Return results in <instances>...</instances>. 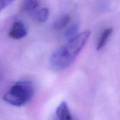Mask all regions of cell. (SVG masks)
I'll list each match as a JSON object with an SVG mask.
<instances>
[{"instance_id":"5b68a950","label":"cell","mask_w":120,"mask_h":120,"mask_svg":"<svg viewBox=\"0 0 120 120\" xmlns=\"http://www.w3.org/2000/svg\"><path fill=\"white\" fill-rule=\"evenodd\" d=\"M112 33H113V28H105L102 31V33H101V35H100V36L98 40V42H97V45H96V50L97 51L101 50L105 47V45H106L109 38L111 36Z\"/></svg>"},{"instance_id":"277c9868","label":"cell","mask_w":120,"mask_h":120,"mask_svg":"<svg viewBox=\"0 0 120 120\" xmlns=\"http://www.w3.org/2000/svg\"><path fill=\"white\" fill-rule=\"evenodd\" d=\"M56 115L59 120H72L71 114L66 102H62L56 109Z\"/></svg>"},{"instance_id":"ba28073f","label":"cell","mask_w":120,"mask_h":120,"mask_svg":"<svg viewBox=\"0 0 120 120\" xmlns=\"http://www.w3.org/2000/svg\"><path fill=\"white\" fill-rule=\"evenodd\" d=\"M40 4V0H23L22 9L24 11H33L35 10Z\"/></svg>"},{"instance_id":"52a82bcc","label":"cell","mask_w":120,"mask_h":120,"mask_svg":"<svg viewBox=\"0 0 120 120\" xmlns=\"http://www.w3.org/2000/svg\"><path fill=\"white\" fill-rule=\"evenodd\" d=\"M49 9L46 7H44V8H42V9L36 11L34 13L33 17L38 23H43L47 21V19L49 18Z\"/></svg>"},{"instance_id":"9c48e42d","label":"cell","mask_w":120,"mask_h":120,"mask_svg":"<svg viewBox=\"0 0 120 120\" xmlns=\"http://www.w3.org/2000/svg\"><path fill=\"white\" fill-rule=\"evenodd\" d=\"M78 29H79V27H78V26L76 24H74V25L71 26V27H69L67 29V32L65 33L66 38L67 39H69V40L72 38H74L75 35H76L78 34L77 33Z\"/></svg>"},{"instance_id":"6da1fadb","label":"cell","mask_w":120,"mask_h":120,"mask_svg":"<svg viewBox=\"0 0 120 120\" xmlns=\"http://www.w3.org/2000/svg\"><path fill=\"white\" fill-rule=\"evenodd\" d=\"M90 35L89 30L79 33L54 52L49 61L51 69L54 71H62L69 67L84 47Z\"/></svg>"},{"instance_id":"7a4b0ae2","label":"cell","mask_w":120,"mask_h":120,"mask_svg":"<svg viewBox=\"0 0 120 120\" xmlns=\"http://www.w3.org/2000/svg\"><path fill=\"white\" fill-rule=\"evenodd\" d=\"M34 90L29 82L15 83L4 95V100L14 106L26 105L33 98Z\"/></svg>"},{"instance_id":"30bf717a","label":"cell","mask_w":120,"mask_h":120,"mask_svg":"<svg viewBox=\"0 0 120 120\" xmlns=\"http://www.w3.org/2000/svg\"><path fill=\"white\" fill-rule=\"evenodd\" d=\"M14 0H0V11L9 5Z\"/></svg>"},{"instance_id":"3957f363","label":"cell","mask_w":120,"mask_h":120,"mask_svg":"<svg viewBox=\"0 0 120 120\" xmlns=\"http://www.w3.org/2000/svg\"><path fill=\"white\" fill-rule=\"evenodd\" d=\"M27 34V28L25 24L20 21L14 22L9 31V36L14 40H21L25 38Z\"/></svg>"},{"instance_id":"8992f818","label":"cell","mask_w":120,"mask_h":120,"mask_svg":"<svg viewBox=\"0 0 120 120\" xmlns=\"http://www.w3.org/2000/svg\"><path fill=\"white\" fill-rule=\"evenodd\" d=\"M70 22V16L64 14L57 19L53 24V28L56 30H62L64 29Z\"/></svg>"}]
</instances>
